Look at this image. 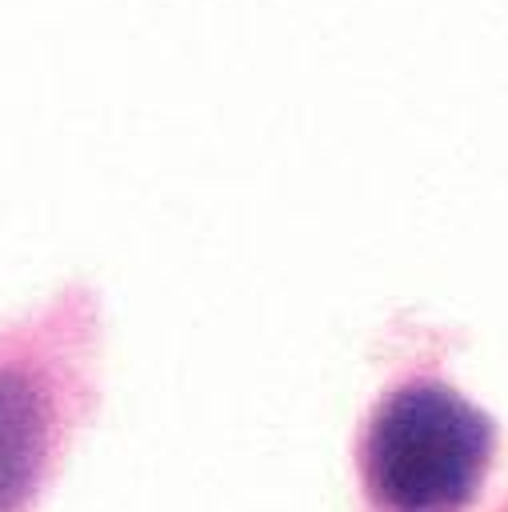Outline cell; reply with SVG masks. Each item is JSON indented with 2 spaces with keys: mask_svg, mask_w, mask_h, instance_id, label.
Segmentation results:
<instances>
[{
  "mask_svg": "<svg viewBox=\"0 0 508 512\" xmlns=\"http://www.w3.org/2000/svg\"><path fill=\"white\" fill-rule=\"evenodd\" d=\"M496 424L440 376H408L376 396L356 440L368 512H468L492 472Z\"/></svg>",
  "mask_w": 508,
  "mask_h": 512,
  "instance_id": "cell-1",
  "label": "cell"
},
{
  "mask_svg": "<svg viewBox=\"0 0 508 512\" xmlns=\"http://www.w3.org/2000/svg\"><path fill=\"white\" fill-rule=\"evenodd\" d=\"M92 320L52 304L0 332V512H32L88 408Z\"/></svg>",
  "mask_w": 508,
  "mask_h": 512,
  "instance_id": "cell-2",
  "label": "cell"
},
{
  "mask_svg": "<svg viewBox=\"0 0 508 512\" xmlns=\"http://www.w3.org/2000/svg\"><path fill=\"white\" fill-rule=\"evenodd\" d=\"M500 512H508V496H504V504H500Z\"/></svg>",
  "mask_w": 508,
  "mask_h": 512,
  "instance_id": "cell-3",
  "label": "cell"
}]
</instances>
